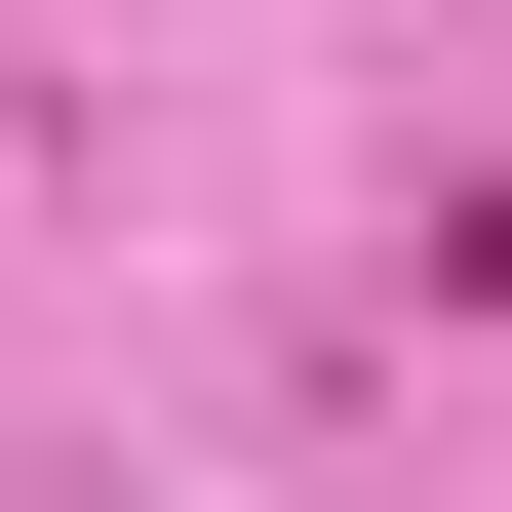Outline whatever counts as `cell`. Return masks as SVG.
<instances>
[]
</instances>
